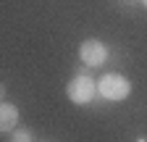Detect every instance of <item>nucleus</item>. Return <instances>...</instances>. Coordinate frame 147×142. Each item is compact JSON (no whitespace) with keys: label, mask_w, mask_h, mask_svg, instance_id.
Returning <instances> with one entry per match:
<instances>
[{"label":"nucleus","mask_w":147,"mask_h":142,"mask_svg":"<svg viewBox=\"0 0 147 142\" xmlns=\"http://www.w3.org/2000/svg\"><path fill=\"white\" fill-rule=\"evenodd\" d=\"M18 121V108L13 103H0V132H13Z\"/></svg>","instance_id":"20e7f679"},{"label":"nucleus","mask_w":147,"mask_h":142,"mask_svg":"<svg viewBox=\"0 0 147 142\" xmlns=\"http://www.w3.org/2000/svg\"><path fill=\"white\" fill-rule=\"evenodd\" d=\"M3 95H5V87H3V84H0V97H3Z\"/></svg>","instance_id":"423d86ee"},{"label":"nucleus","mask_w":147,"mask_h":142,"mask_svg":"<svg viewBox=\"0 0 147 142\" xmlns=\"http://www.w3.org/2000/svg\"><path fill=\"white\" fill-rule=\"evenodd\" d=\"M142 3H144V8H147V0H142Z\"/></svg>","instance_id":"0eeeda50"},{"label":"nucleus","mask_w":147,"mask_h":142,"mask_svg":"<svg viewBox=\"0 0 147 142\" xmlns=\"http://www.w3.org/2000/svg\"><path fill=\"white\" fill-rule=\"evenodd\" d=\"M97 92L105 97V100H126L129 95H131V82H129L126 76L121 74H105L100 82H97Z\"/></svg>","instance_id":"f257e3e1"},{"label":"nucleus","mask_w":147,"mask_h":142,"mask_svg":"<svg viewBox=\"0 0 147 142\" xmlns=\"http://www.w3.org/2000/svg\"><path fill=\"white\" fill-rule=\"evenodd\" d=\"M79 58H82L84 66L97 68V66H102V63L108 61V47H105L100 40H84V42L79 45Z\"/></svg>","instance_id":"7ed1b4c3"},{"label":"nucleus","mask_w":147,"mask_h":142,"mask_svg":"<svg viewBox=\"0 0 147 142\" xmlns=\"http://www.w3.org/2000/svg\"><path fill=\"white\" fill-rule=\"evenodd\" d=\"M66 95L71 103H76V105H87L92 103V97L97 95V82L95 79H89L87 74H79V76H74L66 87Z\"/></svg>","instance_id":"f03ea898"},{"label":"nucleus","mask_w":147,"mask_h":142,"mask_svg":"<svg viewBox=\"0 0 147 142\" xmlns=\"http://www.w3.org/2000/svg\"><path fill=\"white\" fill-rule=\"evenodd\" d=\"M13 139H18V142H21V139H32V132H29V129H18V132L13 134Z\"/></svg>","instance_id":"39448f33"}]
</instances>
